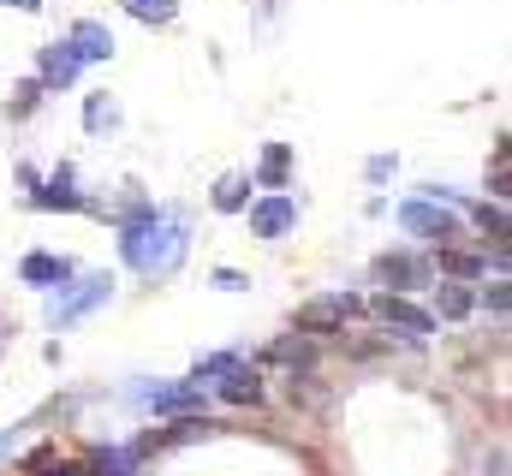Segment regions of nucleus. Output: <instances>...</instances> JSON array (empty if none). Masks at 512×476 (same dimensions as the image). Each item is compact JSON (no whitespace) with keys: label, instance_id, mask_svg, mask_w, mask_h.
<instances>
[{"label":"nucleus","instance_id":"f257e3e1","mask_svg":"<svg viewBox=\"0 0 512 476\" xmlns=\"http://www.w3.org/2000/svg\"><path fill=\"white\" fill-rule=\"evenodd\" d=\"M120 256H126V268L137 274H173L179 268V256H185V227L173 221V215H161V209H137L126 227H120Z\"/></svg>","mask_w":512,"mask_h":476},{"label":"nucleus","instance_id":"f03ea898","mask_svg":"<svg viewBox=\"0 0 512 476\" xmlns=\"http://www.w3.org/2000/svg\"><path fill=\"white\" fill-rule=\"evenodd\" d=\"M399 227L447 250V244L459 238V215H447V209H441V197H417V203H399Z\"/></svg>","mask_w":512,"mask_h":476},{"label":"nucleus","instance_id":"7ed1b4c3","mask_svg":"<svg viewBox=\"0 0 512 476\" xmlns=\"http://www.w3.org/2000/svg\"><path fill=\"white\" fill-rule=\"evenodd\" d=\"M60 292H66V286H60ZM108 298H114V280H108V274H96V280H84L78 292L54 298V304H48V322H54V328H72L78 316H90V310H96V304H108Z\"/></svg>","mask_w":512,"mask_h":476},{"label":"nucleus","instance_id":"20e7f679","mask_svg":"<svg viewBox=\"0 0 512 476\" xmlns=\"http://www.w3.org/2000/svg\"><path fill=\"white\" fill-rule=\"evenodd\" d=\"M358 316V298L352 292H328V298H310L304 310H298V328L304 334H334V328H346Z\"/></svg>","mask_w":512,"mask_h":476},{"label":"nucleus","instance_id":"39448f33","mask_svg":"<svg viewBox=\"0 0 512 476\" xmlns=\"http://www.w3.org/2000/svg\"><path fill=\"white\" fill-rule=\"evenodd\" d=\"M298 227V203L286 191H268L262 203H251V233L256 238H286Z\"/></svg>","mask_w":512,"mask_h":476},{"label":"nucleus","instance_id":"423d86ee","mask_svg":"<svg viewBox=\"0 0 512 476\" xmlns=\"http://www.w3.org/2000/svg\"><path fill=\"white\" fill-rule=\"evenodd\" d=\"M376 316H382L387 328H399V334H411V340H423V334H435V316H429V310H417V304H405L399 292H387V298H376Z\"/></svg>","mask_w":512,"mask_h":476},{"label":"nucleus","instance_id":"0eeeda50","mask_svg":"<svg viewBox=\"0 0 512 476\" xmlns=\"http://www.w3.org/2000/svg\"><path fill=\"white\" fill-rule=\"evenodd\" d=\"M143 411H197L203 405V381H173V387H143L137 393Z\"/></svg>","mask_w":512,"mask_h":476},{"label":"nucleus","instance_id":"6e6552de","mask_svg":"<svg viewBox=\"0 0 512 476\" xmlns=\"http://www.w3.org/2000/svg\"><path fill=\"white\" fill-rule=\"evenodd\" d=\"M78 72H84V60H78L72 42H48V48H42V84H48V90H66Z\"/></svg>","mask_w":512,"mask_h":476},{"label":"nucleus","instance_id":"1a4fd4ad","mask_svg":"<svg viewBox=\"0 0 512 476\" xmlns=\"http://www.w3.org/2000/svg\"><path fill=\"white\" fill-rule=\"evenodd\" d=\"M18 280H24V286H66V280H72V262H66V256H48V250H30V256L18 262Z\"/></svg>","mask_w":512,"mask_h":476},{"label":"nucleus","instance_id":"9d476101","mask_svg":"<svg viewBox=\"0 0 512 476\" xmlns=\"http://www.w3.org/2000/svg\"><path fill=\"white\" fill-rule=\"evenodd\" d=\"M376 280H387V286H399V292H405V286H423V280H429V268H423L411 250H387L382 262H376Z\"/></svg>","mask_w":512,"mask_h":476},{"label":"nucleus","instance_id":"9b49d317","mask_svg":"<svg viewBox=\"0 0 512 476\" xmlns=\"http://www.w3.org/2000/svg\"><path fill=\"white\" fill-rule=\"evenodd\" d=\"M66 42L78 48V60H114V30H108V24H96V18L72 24V36H66Z\"/></svg>","mask_w":512,"mask_h":476},{"label":"nucleus","instance_id":"f8f14e48","mask_svg":"<svg viewBox=\"0 0 512 476\" xmlns=\"http://www.w3.org/2000/svg\"><path fill=\"white\" fill-rule=\"evenodd\" d=\"M84 197H78V179H72V167L60 161L54 173H48V185L36 191V209H78Z\"/></svg>","mask_w":512,"mask_h":476},{"label":"nucleus","instance_id":"ddd939ff","mask_svg":"<svg viewBox=\"0 0 512 476\" xmlns=\"http://www.w3.org/2000/svg\"><path fill=\"white\" fill-rule=\"evenodd\" d=\"M286 179H292V149L286 143H268L262 149V167H256V185L262 191H286Z\"/></svg>","mask_w":512,"mask_h":476},{"label":"nucleus","instance_id":"4468645a","mask_svg":"<svg viewBox=\"0 0 512 476\" xmlns=\"http://www.w3.org/2000/svg\"><path fill=\"white\" fill-rule=\"evenodd\" d=\"M221 399H227V405H256V399H262V381H256V369L233 363V369L221 375Z\"/></svg>","mask_w":512,"mask_h":476},{"label":"nucleus","instance_id":"2eb2a0df","mask_svg":"<svg viewBox=\"0 0 512 476\" xmlns=\"http://www.w3.org/2000/svg\"><path fill=\"white\" fill-rule=\"evenodd\" d=\"M435 310H441L447 322H465V316L477 310V292H471V286H459V280H441V292H435Z\"/></svg>","mask_w":512,"mask_h":476},{"label":"nucleus","instance_id":"dca6fc26","mask_svg":"<svg viewBox=\"0 0 512 476\" xmlns=\"http://www.w3.org/2000/svg\"><path fill=\"white\" fill-rule=\"evenodd\" d=\"M215 209H221V215H239V209H251V179H245V173H227V179L215 185Z\"/></svg>","mask_w":512,"mask_h":476},{"label":"nucleus","instance_id":"f3484780","mask_svg":"<svg viewBox=\"0 0 512 476\" xmlns=\"http://www.w3.org/2000/svg\"><path fill=\"white\" fill-rule=\"evenodd\" d=\"M137 24H173V12H179V0H120Z\"/></svg>","mask_w":512,"mask_h":476},{"label":"nucleus","instance_id":"a211bd4d","mask_svg":"<svg viewBox=\"0 0 512 476\" xmlns=\"http://www.w3.org/2000/svg\"><path fill=\"white\" fill-rule=\"evenodd\" d=\"M471 215H477V227L489 238H507V209H501V203H477Z\"/></svg>","mask_w":512,"mask_h":476},{"label":"nucleus","instance_id":"6ab92c4d","mask_svg":"<svg viewBox=\"0 0 512 476\" xmlns=\"http://www.w3.org/2000/svg\"><path fill=\"white\" fill-rule=\"evenodd\" d=\"M114 102H108V96H90V102H84V125H90V131H102V125H114Z\"/></svg>","mask_w":512,"mask_h":476},{"label":"nucleus","instance_id":"aec40b11","mask_svg":"<svg viewBox=\"0 0 512 476\" xmlns=\"http://www.w3.org/2000/svg\"><path fill=\"white\" fill-rule=\"evenodd\" d=\"M233 363H239V357H233V352L197 357V375H191V381H209V375H227V369H233Z\"/></svg>","mask_w":512,"mask_h":476},{"label":"nucleus","instance_id":"412c9836","mask_svg":"<svg viewBox=\"0 0 512 476\" xmlns=\"http://www.w3.org/2000/svg\"><path fill=\"white\" fill-rule=\"evenodd\" d=\"M507 304H512L507 280H495V286H489V292H483V310H489V316H507Z\"/></svg>","mask_w":512,"mask_h":476},{"label":"nucleus","instance_id":"4be33fe9","mask_svg":"<svg viewBox=\"0 0 512 476\" xmlns=\"http://www.w3.org/2000/svg\"><path fill=\"white\" fill-rule=\"evenodd\" d=\"M30 471H42V476H90L84 465H48V453H36V459H30Z\"/></svg>","mask_w":512,"mask_h":476},{"label":"nucleus","instance_id":"5701e85b","mask_svg":"<svg viewBox=\"0 0 512 476\" xmlns=\"http://www.w3.org/2000/svg\"><path fill=\"white\" fill-rule=\"evenodd\" d=\"M441 256H447V268H453V274H483V262H477V256H459L453 244H447Z\"/></svg>","mask_w":512,"mask_h":476},{"label":"nucleus","instance_id":"b1692460","mask_svg":"<svg viewBox=\"0 0 512 476\" xmlns=\"http://www.w3.org/2000/svg\"><path fill=\"white\" fill-rule=\"evenodd\" d=\"M215 286H221V292H239V286H245V274H233V268H221V274H215Z\"/></svg>","mask_w":512,"mask_h":476},{"label":"nucleus","instance_id":"393cba45","mask_svg":"<svg viewBox=\"0 0 512 476\" xmlns=\"http://www.w3.org/2000/svg\"><path fill=\"white\" fill-rule=\"evenodd\" d=\"M6 6H18V12H36V6H42V0H6Z\"/></svg>","mask_w":512,"mask_h":476},{"label":"nucleus","instance_id":"a878e982","mask_svg":"<svg viewBox=\"0 0 512 476\" xmlns=\"http://www.w3.org/2000/svg\"><path fill=\"white\" fill-rule=\"evenodd\" d=\"M6 453H12V429H0V459H6Z\"/></svg>","mask_w":512,"mask_h":476}]
</instances>
